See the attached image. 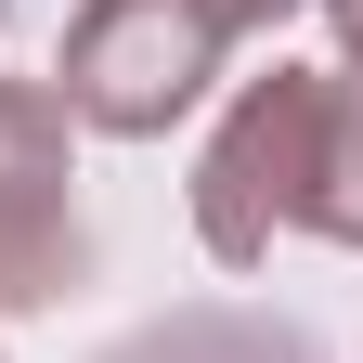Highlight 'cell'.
Wrapping results in <instances>:
<instances>
[{"mask_svg": "<svg viewBox=\"0 0 363 363\" xmlns=\"http://www.w3.org/2000/svg\"><path fill=\"white\" fill-rule=\"evenodd\" d=\"M195 234L220 272H259L272 234L363 247V78H337V65L247 78L195 156Z\"/></svg>", "mask_w": 363, "mask_h": 363, "instance_id": "6da1fadb", "label": "cell"}, {"mask_svg": "<svg viewBox=\"0 0 363 363\" xmlns=\"http://www.w3.org/2000/svg\"><path fill=\"white\" fill-rule=\"evenodd\" d=\"M220 13L208 0H78L65 26V117L104 130V143H156L208 104L220 78Z\"/></svg>", "mask_w": 363, "mask_h": 363, "instance_id": "7a4b0ae2", "label": "cell"}, {"mask_svg": "<svg viewBox=\"0 0 363 363\" xmlns=\"http://www.w3.org/2000/svg\"><path fill=\"white\" fill-rule=\"evenodd\" d=\"M91 272L78 234V117L52 78H0V311H39Z\"/></svg>", "mask_w": 363, "mask_h": 363, "instance_id": "3957f363", "label": "cell"}, {"mask_svg": "<svg viewBox=\"0 0 363 363\" xmlns=\"http://www.w3.org/2000/svg\"><path fill=\"white\" fill-rule=\"evenodd\" d=\"M208 13H220V39H272L286 13H311V0H208Z\"/></svg>", "mask_w": 363, "mask_h": 363, "instance_id": "277c9868", "label": "cell"}, {"mask_svg": "<svg viewBox=\"0 0 363 363\" xmlns=\"http://www.w3.org/2000/svg\"><path fill=\"white\" fill-rule=\"evenodd\" d=\"M325 13V39H337V78H363V0H311Z\"/></svg>", "mask_w": 363, "mask_h": 363, "instance_id": "5b68a950", "label": "cell"}]
</instances>
